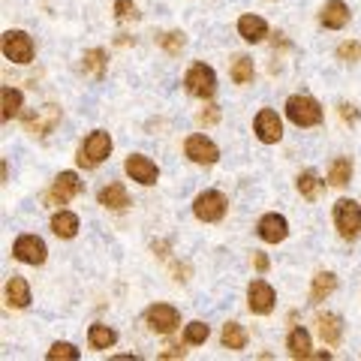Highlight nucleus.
Instances as JSON below:
<instances>
[{
	"label": "nucleus",
	"instance_id": "obj_20",
	"mask_svg": "<svg viewBox=\"0 0 361 361\" xmlns=\"http://www.w3.org/2000/svg\"><path fill=\"white\" fill-rule=\"evenodd\" d=\"M51 232L58 235V238H75V232H78V217L70 211H61V214H54L51 217Z\"/></svg>",
	"mask_w": 361,
	"mask_h": 361
},
{
	"label": "nucleus",
	"instance_id": "obj_39",
	"mask_svg": "<svg viewBox=\"0 0 361 361\" xmlns=\"http://www.w3.org/2000/svg\"><path fill=\"white\" fill-rule=\"evenodd\" d=\"M253 262H256L259 271H268V259H265L262 253H256V256H253Z\"/></svg>",
	"mask_w": 361,
	"mask_h": 361
},
{
	"label": "nucleus",
	"instance_id": "obj_14",
	"mask_svg": "<svg viewBox=\"0 0 361 361\" xmlns=\"http://www.w3.org/2000/svg\"><path fill=\"white\" fill-rule=\"evenodd\" d=\"M247 304H250L253 313H271V307H274V289L265 280H253L250 289H247Z\"/></svg>",
	"mask_w": 361,
	"mask_h": 361
},
{
	"label": "nucleus",
	"instance_id": "obj_34",
	"mask_svg": "<svg viewBox=\"0 0 361 361\" xmlns=\"http://www.w3.org/2000/svg\"><path fill=\"white\" fill-rule=\"evenodd\" d=\"M115 16H118V21H133L139 13H135L133 0H118V4H115Z\"/></svg>",
	"mask_w": 361,
	"mask_h": 361
},
{
	"label": "nucleus",
	"instance_id": "obj_3",
	"mask_svg": "<svg viewBox=\"0 0 361 361\" xmlns=\"http://www.w3.org/2000/svg\"><path fill=\"white\" fill-rule=\"evenodd\" d=\"M334 226L337 232L343 235V238H355V235L361 232V208L358 202L353 199H341L334 205Z\"/></svg>",
	"mask_w": 361,
	"mask_h": 361
},
{
	"label": "nucleus",
	"instance_id": "obj_4",
	"mask_svg": "<svg viewBox=\"0 0 361 361\" xmlns=\"http://www.w3.org/2000/svg\"><path fill=\"white\" fill-rule=\"evenodd\" d=\"M184 85H187V90L193 97L208 99V97H214V90H217V75H214L211 66L193 63L190 66V73H187V78H184Z\"/></svg>",
	"mask_w": 361,
	"mask_h": 361
},
{
	"label": "nucleus",
	"instance_id": "obj_35",
	"mask_svg": "<svg viewBox=\"0 0 361 361\" xmlns=\"http://www.w3.org/2000/svg\"><path fill=\"white\" fill-rule=\"evenodd\" d=\"M337 54H341V61H358L361 58V45L358 42H343L341 49H337Z\"/></svg>",
	"mask_w": 361,
	"mask_h": 361
},
{
	"label": "nucleus",
	"instance_id": "obj_17",
	"mask_svg": "<svg viewBox=\"0 0 361 361\" xmlns=\"http://www.w3.org/2000/svg\"><path fill=\"white\" fill-rule=\"evenodd\" d=\"M316 325H319V337L329 346H337L341 343V334H343V322H341V316H334V313H322L319 319H316Z\"/></svg>",
	"mask_w": 361,
	"mask_h": 361
},
{
	"label": "nucleus",
	"instance_id": "obj_5",
	"mask_svg": "<svg viewBox=\"0 0 361 361\" xmlns=\"http://www.w3.org/2000/svg\"><path fill=\"white\" fill-rule=\"evenodd\" d=\"M4 58L13 63H30L33 61V39L25 30H6L4 33Z\"/></svg>",
	"mask_w": 361,
	"mask_h": 361
},
{
	"label": "nucleus",
	"instance_id": "obj_26",
	"mask_svg": "<svg viewBox=\"0 0 361 361\" xmlns=\"http://www.w3.org/2000/svg\"><path fill=\"white\" fill-rule=\"evenodd\" d=\"M353 178V163L346 160V157H341V160H334L331 169H329V180L331 187H346V180Z\"/></svg>",
	"mask_w": 361,
	"mask_h": 361
},
{
	"label": "nucleus",
	"instance_id": "obj_8",
	"mask_svg": "<svg viewBox=\"0 0 361 361\" xmlns=\"http://www.w3.org/2000/svg\"><path fill=\"white\" fill-rule=\"evenodd\" d=\"M145 322H148L151 331H160V334H169L178 329L180 316L175 307H169V304H154V307H148V313H145Z\"/></svg>",
	"mask_w": 361,
	"mask_h": 361
},
{
	"label": "nucleus",
	"instance_id": "obj_6",
	"mask_svg": "<svg viewBox=\"0 0 361 361\" xmlns=\"http://www.w3.org/2000/svg\"><path fill=\"white\" fill-rule=\"evenodd\" d=\"M193 214H196L202 223H217V220H223V214H226V196L217 193V190H205V193L196 196Z\"/></svg>",
	"mask_w": 361,
	"mask_h": 361
},
{
	"label": "nucleus",
	"instance_id": "obj_32",
	"mask_svg": "<svg viewBox=\"0 0 361 361\" xmlns=\"http://www.w3.org/2000/svg\"><path fill=\"white\" fill-rule=\"evenodd\" d=\"M208 334H211V329H208L205 322H190L187 331H184V341H187V343H205Z\"/></svg>",
	"mask_w": 361,
	"mask_h": 361
},
{
	"label": "nucleus",
	"instance_id": "obj_31",
	"mask_svg": "<svg viewBox=\"0 0 361 361\" xmlns=\"http://www.w3.org/2000/svg\"><path fill=\"white\" fill-rule=\"evenodd\" d=\"M78 358V349L73 343H54L49 349V361H75Z\"/></svg>",
	"mask_w": 361,
	"mask_h": 361
},
{
	"label": "nucleus",
	"instance_id": "obj_19",
	"mask_svg": "<svg viewBox=\"0 0 361 361\" xmlns=\"http://www.w3.org/2000/svg\"><path fill=\"white\" fill-rule=\"evenodd\" d=\"M99 205L103 208H111V211H123L130 205V196L127 190H123V184H109L99 190Z\"/></svg>",
	"mask_w": 361,
	"mask_h": 361
},
{
	"label": "nucleus",
	"instance_id": "obj_29",
	"mask_svg": "<svg viewBox=\"0 0 361 361\" xmlns=\"http://www.w3.org/2000/svg\"><path fill=\"white\" fill-rule=\"evenodd\" d=\"M253 78V61L250 58H235L232 63V82L235 85H247Z\"/></svg>",
	"mask_w": 361,
	"mask_h": 361
},
{
	"label": "nucleus",
	"instance_id": "obj_33",
	"mask_svg": "<svg viewBox=\"0 0 361 361\" xmlns=\"http://www.w3.org/2000/svg\"><path fill=\"white\" fill-rule=\"evenodd\" d=\"M163 49H166L169 54H178L180 49H184V33H178V30L166 33V37H163Z\"/></svg>",
	"mask_w": 361,
	"mask_h": 361
},
{
	"label": "nucleus",
	"instance_id": "obj_1",
	"mask_svg": "<svg viewBox=\"0 0 361 361\" xmlns=\"http://www.w3.org/2000/svg\"><path fill=\"white\" fill-rule=\"evenodd\" d=\"M109 154H111V135L103 133V130H97V133H90L85 139V145L78 148L75 160H78V166H82V169H94V166L103 163Z\"/></svg>",
	"mask_w": 361,
	"mask_h": 361
},
{
	"label": "nucleus",
	"instance_id": "obj_25",
	"mask_svg": "<svg viewBox=\"0 0 361 361\" xmlns=\"http://www.w3.org/2000/svg\"><path fill=\"white\" fill-rule=\"evenodd\" d=\"M334 289H337V277L329 274V271H322V274L313 277V295H310V298H313V301H325Z\"/></svg>",
	"mask_w": 361,
	"mask_h": 361
},
{
	"label": "nucleus",
	"instance_id": "obj_30",
	"mask_svg": "<svg viewBox=\"0 0 361 361\" xmlns=\"http://www.w3.org/2000/svg\"><path fill=\"white\" fill-rule=\"evenodd\" d=\"M298 190H301V196L304 199H316V196H319V180H316V175L313 172H304L301 178H298Z\"/></svg>",
	"mask_w": 361,
	"mask_h": 361
},
{
	"label": "nucleus",
	"instance_id": "obj_2",
	"mask_svg": "<svg viewBox=\"0 0 361 361\" xmlns=\"http://www.w3.org/2000/svg\"><path fill=\"white\" fill-rule=\"evenodd\" d=\"M286 115L295 127H316L322 121V109L316 103L313 97H304V94H295L286 99Z\"/></svg>",
	"mask_w": 361,
	"mask_h": 361
},
{
	"label": "nucleus",
	"instance_id": "obj_38",
	"mask_svg": "<svg viewBox=\"0 0 361 361\" xmlns=\"http://www.w3.org/2000/svg\"><path fill=\"white\" fill-rule=\"evenodd\" d=\"M163 358H184V349H180V346H166Z\"/></svg>",
	"mask_w": 361,
	"mask_h": 361
},
{
	"label": "nucleus",
	"instance_id": "obj_16",
	"mask_svg": "<svg viewBox=\"0 0 361 361\" xmlns=\"http://www.w3.org/2000/svg\"><path fill=\"white\" fill-rule=\"evenodd\" d=\"M319 21H322L325 27H331V30H341L346 21H349V6L341 4V0H331V4H325V6H322Z\"/></svg>",
	"mask_w": 361,
	"mask_h": 361
},
{
	"label": "nucleus",
	"instance_id": "obj_18",
	"mask_svg": "<svg viewBox=\"0 0 361 361\" xmlns=\"http://www.w3.org/2000/svg\"><path fill=\"white\" fill-rule=\"evenodd\" d=\"M238 33L247 42H262L268 37V25H265V18H259V16H241Z\"/></svg>",
	"mask_w": 361,
	"mask_h": 361
},
{
	"label": "nucleus",
	"instance_id": "obj_9",
	"mask_svg": "<svg viewBox=\"0 0 361 361\" xmlns=\"http://www.w3.org/2000/svg\"><path fill=\"white\" fill-rule=\"evenodd\" d=\"M184 151H187L190 160L199 163V166H211V163H217V157H220L217 145H214L211 139H205V135H190Z\"/></svg>",
	"mask_w": 361,
	"mask_h": 361
},
{
	"label": "nucleus",
	"instance_id": "obj_7",
	"mask_svg": "<svg viewBox=\"0 0 361 361\" xmlns=\"http://www.w3.org/2000/svg\"><path fill=\"white\" fill-rule=\"evenodd\" d=\"M13 256L25 265H42L45 262V244L37 238V235H21V238H16V244H13Z\"/></svg>",
	"mask_w": 361,
	"mask_h": 361
},
{
	"label": "nucleus",
	"instance_id": "obj_27",
	"mask_svg": "<svg viewBox=\"0 0 361 361\" xmlns=\"http://www.w3.org/2000/svg\"><path fill=\"white\" fill-rule=\"evenodd\" d=\"M82 66H85V73H90L94 78H103V73H106V51H103V49L87 51Z\"/></svg>",
	"mask_w": 361,
	"mask_h": 361
},
{
	"label": "nucleus",
	"instance_id": "obj_37",
	"mask_svg": "<svg viewBox=\"0 0 361 361\" xmlns=\"http://www.w3.org/2000/svg\"><path fill=\"white\" fill-rule=\"evenodd\" d=\"M341 115H343V121H349V123H355V121H358L355 106H341Z\"/></svg>",
	"mask_w": 361,
	"mask_h": 361
},
{
	"label": "nucleus",
	"instance_id": "obj_23",
	"mask_svg": "<svg viewBox=\"0 0 361 361\" xmlns=\"http://www.w3.org/2000/svg\"><path fill=\"white\" fill-rule=\"evenodd\" d=\"M223 346L232 349V353H238V349L247 346V331L241 329L238 322H226L223 325Z\"/></svg>",
	"mask_w": 361,
	"mask_h": 361
},
{
	"label": "nucleus",
	"instance_id": "obj_15",
	"mask_svg": "<svg viewBox=\"0 0 361 361\" xmlns=\"http://www.w3.org/2000/svg\"><path fill=\"white\" fill-rule=\"evenodd\" d=\"M289 235V226L286 220L280 217V214H265L262 220H259V238L268 241V244H277V241H283Z\"/></svg>",
	"mask_w": 361,
	"mask_h": 361
},
{
	"label": "nucleus",
	"instance_id": "obj_21",
	"mask_svg": "<svg viewBox=\"0 0 361 361\" xmlns=\"http://www.w3.org/2000/svg\"><path fill=\"white\" fill-rule=\"evenodd\" d=\"M6 301L13 304V307H27L30 304V289L25 283V277H13L6 283Z\"/></svg>",
	"mask_w": 361,
	"mask_h": 361
},
{
	"label": "nucleus",
	"instance_id": "obj_13",
	"mask_svg": "<svg viewBox=\"0 0 361 361\" xmlns=\"http://www.w3.org/2000/svg\"><path fill=\"white\" fill-rule=\"evenodd\" d=\"M82 193V180H78L75 172H61L54 178V187H51V199L58 202V205H66L70 199H75Z\"/></svg>",
	"mask_w": 361,
	"mask_h": 361
},
{
	"label": "nucleus",
	"instance_id": "obj_28",
	"mask_svg": "<svg viewBox=\"0 0 361 361\" xmlns=\"http://www.w3.org/2000/svg\"><path fill=\"white\" fill-rule=\"evenodd\" d=\"M4 121H9V118H16L18 111H21V90H16V87H4Z\"/></svg>",
	"mask_w": 361,
	"mask_h": 361
},
{
	"label": "nucleus",
	"instance_id": "obj_11",
	"mask_svg": "<svg viewBox=\"0 0 361 361\" xmlns=\"http://www.w3.org/2000/svg\"><path fill=\"white\" fill-rule=\"evenodd\" d=\"M127 175L133 180H139V184H145V187L157 184V178H160V172H157V163H151L148 157H142V154L127 157Z\"/></svg>",
	"mask_w": 361,
	"mask_h": 361
},
{
	"label": "nucleus",
	"instance_id": "obj_22",
	"mask_svg": "<svg viewBox=\"0 0 361 361\" xmlns=\"http://www.w3.org/2000/svg\"><path fill=\"white\" fill-rule=\"evenodd\" d=\"M87 341L94 349H111L118 343V334L109 329V325H90V331H87Z\"/></svg>",
	"mask_w": 361,
	"mask_h": 361
},
{
	"label": "nucleus",
	"instance_id": "obj_24",
	"mask_svg": "<svg viewBox=\"0 0 361 361\" xmlns=\"http://www.w3.org/2000/svg\"><path fill=\"white\" fill-rule=\"evenodd\" d=\"M286 346H289V355H292V358H310V334L304 331V329L292 331L289 341H286Z\"/></svg>",
	"mask_w": 361,
	"mask_h": 361
},
{
	"label": "nucleus",
	"instance_id": "obj_12",
	"mask_svg": "<svg viewBox=\"0 0 361 361\" xmlns=\"http://www.w3.org/2000/svg\"><path fill=\"white\" fill-rule=\"evenodd\" d=\"M256 135H259V142H265V145L280 142V135H283V127H280L277 111H271V109L259 111V115H256Z\"/></svg>",
	"mask_w": 361,
	"mask_h": 361
},
{
	"label": "nucleus",
	"instance_id": "obj_10",
	"mask_svg": "<svg viewBox=\"0 0 361 361\" xmlns=\"http://www.w3.org/2000/svg\"><path fill=\"white\" fill-rule=\"evenodd\" d=\"M61 121V109L58 106H42L37 109V115H27L25 118V127L33 133V135H49Z\"/></svg>",
	"mask_w": 361,
	"mask_h": 361
},
{
	"label": "nucleus",
	"instance_id": "obj_36",
	"mask_svg": "<svg viewBox=\"0 0 361 361\" xmlns=\"http://www.w3.org/2000/svg\"><path fill=\"white\" fill-rule=\"evenodd\" d=\"M217 118H220V111L208 109V111H202V115H199V123H205V127H208V123H217Z\"/></svg>",
	"mask_w": 361,
	"mask_h": 361
}]
</instances>
